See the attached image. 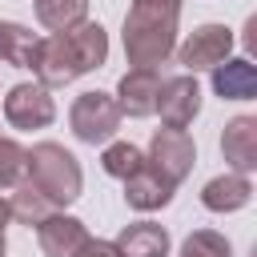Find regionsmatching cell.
Masks as SVG:
<instances>
[{"mask_svg":"<svg viewBox=\"0 0 257 257\" xmlns=\"http://www.w3.org/2000/svg\"><path fill=\"white\" fill-rule=\"evenodd\" d=\"M181 0H133L124 16V52L133 68H161L177 44Z\"/></svg>","mask_w":257,"mask_h":257,"instance_id":"2","label":"cell"},{"mask_svg":"<svg viewBox=\"0 0 257 257\" xmlns=\"http://www.w3.org/2000/svg\"><path fill=\"white\" fill-rule=\"evenodd\" d=\"M8 209H12V221H20V225H40L44 217H52V213H60L28 177L12 189V197H8Z\"/></svg>","mask_w":257,"mask_h":257,"instance_id":"17","label":"cell"},{"mask_svg":"<svg viewBox=\"0 0 257 257\" xmlns=\"http://www.w3.org/2000/svg\"><path fill=\"white\" fill-rule=\"evenodd\" d=\"M181 257H229V241L213 229H197L185 245H181Z\"/></svg>","mask_w":257,"mask_h":257,"instance_id":"21","label":"cell"},{"mask_svg":"<svg viewBox=\"0 0 257 257\" xmlns=\"http://www.w3.org/2000/svg\"><path fill=\"white\" fill-rule=\"evenodd\" d=\"M8 221H12V209H8V201L0 197V237H4V225H8Z\"/></svg>","mask_w":257,"mask_h":257,"instance_id":"23","label":"cell"},{"mask_svg":"<svg viewBox=\"0 0 257 257\" xmlns=\"http://www.w3.org/2000/svg\"><path fill=\"white\" fill-rule=\"evenodd\" d=\"M157 92H161V72L157 68H128L116 84V108L120 116H153L157 108Z\"/></svg>","mask_w":257,"mask_h":257,"instance_id":"9","label":"cell"},{"mask_svg":"<svg viewBox=\"0 0 257 257\" xmlns=\"http://www.w3.org/2000/svg\"><path fill=\"white\" fill-rule=\"evenodd\" d=\"M213 88H217L221 100H253V92H257V72H253V64H249L245 56L221 60V64L213 68Z\"/></svg>","mask_w":257,"mask_h":257,"instance_id":"14","label":"cell"},{"mask_svg":"<svg viewBox=\"0 0 257 257\" xmlns=\"http://www.w3.org/2000/svg\"><path fill=\"white\" fill-rule=\"evenodd\" d=\"M165 128H185L197 112H201V84L197 76H173V80H161V92H157V108Z\"/></svg>","mask_w":257,"mask_h":257,"instance_id":"8","label":"cell"},{"mask_svg":"<svg viewBox=\"0 0 257 257\" xmlns=\"http://www.w3.org/2000/svg\"><path fill=\"white\" fill-rule=\"evenodd\" d=\"M28 177V149L0 137V189H16Z\"/></svg>","mask_w":257,"mask_h":257,"instance_id":"20","label":"cell"},{"mask_svg":"<svg viewBox=\"0 0 257 257\" xmlns=\"http://www.w3.org/2000/svg\"><path fill=\"white\" fill-rule=\"evenodd\" d=\"M88 12V0H36V20L48 28V32H64V28H76Z\"/></svg>","mask_w":257,"mask_h":257,"instance_id":"18","label":"cell"},{"mask_svg":"<svg viewBox=\"0 0 257 257\" xmlns=\"http://www.w3.org/2000/svg\"><path fill=\"white\" fill-rule=\"evenodd\" d=\"M173 189H177V185L145 161V165L124 181V201H128L133 209H141V213H153V209H161V205L173 201Z\"/></svg>","mask_w":257,"mask_h":257,"instance_id":"11","label":"cell"},{"mask_svg":"<svg viewBox=\"0 0 257 257\" xmlns=\"http://www.w3.org/2000/svg\"><path fill=\"white\" fill-rule=\"evenodd\" d=\"M221 153L225 161L233 165V173H253L257 169V120L253 116H233L225 124V137H221Z\"/></svg>","mask_w":257,"mask_h":257,"instance_id":"12","label":"cell"},{"mask_svg":"<svg viewBox=\"0 0 257 257\" xmlns=\"http://www.w3.org/2000/svg\"><path fill=\"white\" fill-rule=\"evenodd\" d=\"M36 237H40V249L44 257H76L84 245H88V229L76 221V217H64V213H52L36 225Z\"/></svg>","mask_w":257,"mask_h":257,"instance_id":"10","label":"cell"},{"mask_svg":"<svg viewBox=\"0 0 257 257\" xmlns=\"http://www.w3.org/2000/svg\"><path fill=\"white\" fill-rule=\"evenodd\" d=\"M249 197H253V185H249V177H241V173L213 177V181L201 189V205L213 209V213H237V209L249 205Z\"/></svg>","mask_w":257,"mask_h":257,"instance_id":"13","label":"cell"},{"mask_svg":"<svg viewBox=\"0 0 257 257\" xmlns=\"http://www.w3.org/2000/svg\"><path fill=\"white\" fill-rule=\"evenodd\" d=\"M157 173H165L173 185L185 181V173L193 169L197 161V149H193V137L185 128H157L153 141H149V157H145Z\"/></svg>","mask_w":257,"mask_h":257,"instance_id":"5","label":"cell"},{"mask_svg":"<svg viewBox=\"0 0 257 257\" xmlns=\"http://www.w3.org/2000/svg\"><path fill=\"white\" fill-rule=\"evenodd\" d=\"M100 165H104V173H108V177L128 181V177H133V173L145 165V153H141L137 145H128V141H116V145H108V149H104Z\"/></svg>","mask_w":257,"mask_h":257,"instance_id":"19","label":"cell"},{"mask_svg":"<svg viewBox=\"0 0 257 257\" xmlns=\"http://www.w3.org/2000/svg\"><path fill=\"white\" fill-rule=\"evenodd\" d=\"M104 60H108V32L96 20H80L76 28L40 36L32 72H36V84L60 88V84H72L76 76L100 68Z\"/></svg>","mask_w":257,"mask_h":257,"instance_id":"1","label":"cell"},{"mask_svg":"<svg viewBox=\"0 0 257 257\" xmlns=\"http://www.w3.org/2000/svg\"><path fill=\"white\" fill-rule=\"evenodd\" d=\"M28 181H32L56 209L72 205V201L80 197V185H84L76 157H72L64 145H52V141L32 145V153H28Z\"/></svg>","mask_w":257,"mask_h":257,"instance_id":"3","label":"cell"},{"mask_svg":"<svg viewBox=\"0 0 257 257\" xmlns=\"http://www.w3.org/2000/svg\"><path fill=\"white\" fill-rule=\"evenodd\" d=\"M112 245H116L120 257H169V233L161 225H153V221L128 225Z\"/></svg>","mask_w":257,"mask_h":257,"instance_id":"15","label":"cell"},{"mask_svg":"<svg viewBox=\"0 0 257 257\" xmlns=\"http://www.w3.org/2000/svg\"><path fill=\"white\" fill-rule=\"evenodd\" d=\"M52 116H56V104L44 84H16L4 96V120L12 128H44L52 124Z\"/></svg>","mask_w":257,"mask_h":257,"instance_id":"7","label":"cell"},{"mask_svg":"<svg viewBox=\"0 0 257 257\" xmlns=\"http://www.w3.org/2000/svg\"><path fill=\"white\" fill-rule=\"evenodd\" d=\"M36 48H40V36L16 20H0V60L4 64H16V68H32L36 60Z\"/></svg>","mask_w":257,"mask_h":257,"instance_id":"16","label":"cell"},{"mask_svg":"<svg viewBox=\"0 0 257 257\" xmlns=\"http://www.w3.org/2000/svg\"><path fill=\"white\" fill-rule=\"evenodd\" d=\"M76 257H120V253H116L112 241H92V237H88V245H84Z\"/></svg>","mask_w":257,"mask_h":257,"instance_id":"22","label":"cell"},{"mask_svg":"<svg viewBox=\"0 0 257 257\" xmlns=\"http://www.w3.org/2000/svg\"><path fill=\"white\" fill-rule=\"evenodd\" d=\"M68 120H72V133L84 145H104L120 128V108H116V100L108 92H80Z\"/></svg>","mask_w":257,"mask_h":257,"instance_id":"4","label":"cell"},{"mask_svg":"<svg viewBox=\"0 0 257 257\" xmlns=\"http://www.w3.org/2000/svg\"><path fill=\"white\" fill-rule=\"evenodd\" d=\"M229 48H233V32L225 28V24H201V28H193L189 32V40L177 48V60L189 68V76L197 72V68H217L225 56H229Z\"/></svg>","mask_w":257,"mask_h":257,"instance_id":"6","label":"cell"},{"mask_svg":"<svg viewBox=\"0 0 257 257\" xmlns=\"http://www.w3.org/2000/svg\"><path fill=\"white\" fill-rule=\"evenodd\" d=\"M0 257H4V237H0Z\"/></svg>","mask_w":257,"mask_h":257,"instance_id":"24","label":"cell"}]
</instances>
